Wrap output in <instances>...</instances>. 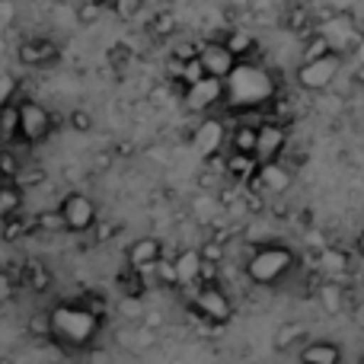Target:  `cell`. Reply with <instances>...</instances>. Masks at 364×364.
Listing matches in <instances>:
<instances>
[{
	"label": "cell",
	"instance_id": "cell-41",
	"mask_svg": "<svg viewBox=\"0 0 364 364\" xmlns=\"http://www.w3.org/2000/svg\"><path fill=\"white\" fill-rule=\"evenodd\" d=\"M218 173L220 170H211V166H208V173H201V176H198V188H205V192H220V188H224V182H220Z\"/></svg>",
	"mask_w": 364,
	"mask_h": 364
},
{
	"label": "cell",
	"instance_id": "cell-1",
	"mask_svg": "<svg viewBox=\"0 0 364 364\" xmlns=\"http://www.w3.org/2000/svg\"><path fill=\"white\" fill-rule=\"evenodd\" d=\"M102 329V320L87 307L83 301L77 304H55L51 307V342L61 352H80L96 342Z\"/></svg>",
	"mask_w": 364,
	"mask_h": 364
},
{
	"label": "cell",
	"instance_id": "cell-55",
	"mask_svg": "<svg viewBox=\"0 0 364 364\" xmlns=\"http://www.w3.org/2000/svg\"><path fill=\"white\" fill-rule=\"evenodd\" d=\"M0 186H4V179H0Z\"/></svg>",
	"mask_w": 364,
	"mask_h": 364
},
{
	"label": "cell",
	"instance_id": "cell-29",
	"mask_svg": "<svg viewBox=\"0 0 364 364\" xmlns=\"http://www.w3.org/2000/svg\"><path fill=\"white\" fill-rule=\"evenodd\" d=\"M26 233H29V220H26L23 214H10V218H4V227H0L4 243H16V240H23Z\"/></svg>",
	"mask_w": 364,
	"mask_h": 364
},
{
	"label": "cell",
	"instance_id": "cell-47",
	"mask_svg": "<svg viewBox=\"0 0 364 364\" xmlns=\"http://www.w3.org/2000/svg\"><path fill=\"white\" fill-rule=\"evenodd\" d=\"M218 278H220V265L218 262H205V265H201L198 284H218Z\"/></svg>",
	"mask_w": 364,
	"mask_h": 364
},
{
	"label": "cell",
	"instance_id": "cell-21",
	"mask_svg": "<svg viewBox=\"0 0 364 364\" xmlns=\"http://www.w3.org/2000/svg\"><path fill=\"white\" fill-rule=\"evenodd\" d=\"M329 51H336L333 48V38L326 36V32H310L307 38H304V51H301V61H314V58H323V55H329Z\"/></svg>",
	"mask_w": 364,
	"mask_h": 364
},
{
	"label": "cell",
	"instance_id": "cell-13",
	"mask_svg": "<svg viewBox=\"0 0 364 364\" xmlns=\"http://www.w3.org/2000/svg\"><path fill=\"white\" fill-rule=\"evenodd\" d=\"M342 346L333 339H314L304 342L301 348V364H342Z\"/></svg>",
	"mask_w": 364,
	"mask_h": 364
},
{
	"label": "cell",
	"instance_id": "cell-27",
	"mask_svg": "<svg viewBox=\"0 0 364 364\" xmlns=\"http://www.w3.org/2000/svg\"><path fill=\"white\" fill-rule=\"evenodd\" d=\"M26 333L32 339H48L51 342V310H36V314L26 320Z\"/></svg>",
	"mask_w": 364,
	"mask_h": 364
},
{
	"label": "cell",
	"instance_id": "cell-34",
	"mask_svg": "<svg viewBox=\"0 0 364 364\" xmlns=\"http://www.w3.org/2000/svg\"><path fill=\"white\" fill-rule=\"evenodd\" d=\"M205 77H208V70H205V64H201V58H188V61L182 64V83H186V87L205 80Z\"/></svg>",
	"mask_w": 364,
	"mask_h": 364
},
{
	"label": "cell",
	"instance_id": "cell-4",
	"mask_svg": "<svg viewBox=\"0 0 364 364\" xmlns=\"http://www.w3.org/2000/svg\"><path fill=\"white\" fill-rule=\"evenodd\" d=\"M192 310L205 323H211V326H224V323H230V316H233L230 297L220 291V284H198L192 294Z\"/></svg>",
	"mask_w": 364,
	"mask_h": 364
},
{
	"label": "cell",
	"instance_id": "cell-16",
	"mask_svg": "<svg viewBox=\"0 0 364 364\" xmlns=\"http://www.w3.org/2000/svg\"><path fill=\"white\" fill-rule=\"evenodd\" d=\"M0 141L16 144L23 141V122H19V100H10L0 106Z\"/></svg>",
	"mask_w": 364,
	"mask_h": 364
},
{
	"label": "cell",
	"instance_id": "cell-52",
	"mask_svg": "<svg viewBox=\"0 0 364 364\" xmlns=\"http://www.w3.org/2000/svg\"><path fill=\"white\" fill-rule=\"evenodd\" d=\"M358 252H361V256H364V230L358 233Z\"/></svg>",
	"mask_w": 364,
	"mask_h": 364
},
{
	"label": "cell",
	"instance_id": "cell-32",
	"mask_svg": "<svg viewBox=\"0 0 364 364\" xmlns=\"http://www.w3.org/2000/svg\"><path fill=\"white\" fill-rule=\"evenodd\" d=\"M36 224L42 227L45 233H61V230H68V224H64V214H61V208H55V211H42L36 218Z\"/></svg>",
	"mask_w": 364,
	"mask_h": 364
},
{
	"label": "cell",
	"instance_id": "cell-36",
	"mask_svg": "<svg viewBox=\"0 0 364 364\" xmlns=\"http://www.w3.org/2000/svg\"><path fill=\"white\" fill-rule=\"evenodd\" d=\"M102 10H106V6H96V4H90V0H80V6H77V23H80V26H93L96 19H100Z\"/></svg>",
	"mask_w": 364,
	"mask_h": 364
},
{
	"label": "cell",
	"instance_id": "cell-38",
	"mask_svg": "<svg viewBox=\"0 0 364 364\" xmlns=\"http://www.w3.org/2000/svg\"><path fill=\"white\" fill-rule=\"evenodd\" d=\"M13 297H16V278L6 269H0V307H6Z\"/></svg>",
	"mask_w": 364,
	"mask_h": 364
},
{
	"label": "cell",
	"instance_id": "cell-14",
	"mask_svg": "<svg viewBox=\"0 0 364 364\" xmlns=\"http://www.w3.org/2000/svg\"><path fill=\"white\" fill-rule=\"evenodd\" d=\"M173 259H176V272H179V288H198V275H201V265H205L201 250L186 246Z\"/></svg>",
	"mask_w": 364,
	"mask_h": 364
},
{
	"label": "cell",
	"instance_id": "cell-51",
	"mask_svg": "<svg viewBox=\"0 0 364 364\" xmlns=\"http://www.w3.org/2000/svg\"><path fill=\"white\" fill-rule=\"evenodd\" d=\"M90 4H96V6H115V0H90Z\"/></svg>",
	"mask_w": 364,
	"mask_h": 364
},
{
	"label": "cell",
	"instance_id": "cell-25",
	"mask_svg": "<svg viewBox=\"0 0 364 364\" xmlns=\"http://www.w3.org/2000/svg\"><path fill=\"white\" fill-rule=\"evenodd\" d=\"M284 26H288L291 32H304V36H310V26H314V19H310V10L304 4H294L288 6V13H284Z\"/></svg>",
	"mask_w": 364,
	"mask_h": 364
},
{
	"label": "cell",
	"instance_id": "cell-24",
	"mask_svg": "<svg viewBox=\"0 0 364 364\" xmlns=\"http://www.w3.org/2000/svg\"><path fill=\"white\" fill-rule=\"evenodd\" d=\"M224 42H227V48L240 58V61H243L246 55H252V48H256L252 36H250V32H243V29H227L224 32Z\"/></svg>",
	"mask_w": 364,
	"mask_h": 364
},
{
	"label": "cell",
	"instance_id": "cell-22",
	"mask_svg": "<svg viewBox=\"0 0 364 364\" xmlns=\"http://www.w3.org/2000/svg\"><path fill=\"white\" fill-rule=\"evenodd\" d=\"M173 32H176V16H173L170 10H157L151 19H147V36L151 38H170Z\"/></svg>",
	"mask_w": 364,
	"mask_h": 364
},
{
	"label": "cell",
	"instance_id": "cell-40",
	"mask_svg": "<svg viewBox=\"0 0 364 364\" xmlns=\"http://www.w3.org/2000/svg\"><path fill=\"white\" fill-rule=\"evenodd\" d=\"M80 301L87 304V307L93 310V314L100 316V320H106V314H109V304H106V297H102V294H93V291H90V294H83Z\"/></svg>",
	"mask_w": 364,
	"mask_h": 364
},
{
	"label": "cell",
	"instance_id": "cell-44",
	"mask_svg": "<svg viewBox=\"0 0 364 364\" xmlns=\"http://www.w3.org/2000/svg\"><path fill=\"white\" fill-rule=\"evenodd\" d=\"M16 77H10V74H0V106L4 102H10V100H16Z\"/></svg>",
	"mask_w": 364,
	"mask_h": 364
},
{
	"label": "cell",
	"instance_id": "cell-31",
	"mask_svg": "<svg viewBox=\"0 0 364 364\" xmlns=\"http://www.w3.org/2000/svg\"><path fill=\"white\" fill-rule=\"evenodd\" d=\"M19 173H23V164H19V157L10 151V147H4V151H0V179L13 182V179H19Z\"/></svg>",
	"mask_w": 364,
	"mask_h": 364
},
{
	"label": "cell",
	"instance_id": "cell-26",
	"mask_svg": "<svg viewBox=\"0 0 364 364\" xmlns=\"http://www.w3.org/2000/svg\"><path fill=\"white\" fill-rule=\"evenodd\" d=\"M154 282L160 284V288H179V272H176V259H160L157 265L151 269Z\"/></svg>",
	"mask_w": 364,
	"mask_h": 364
},
{
	"label": "cell",
	"instance_id": "cell-33",
	"mask_svg": "<svg viewBox=\"0 0 364 364\" xmlns=\"http://www.w3.org/2000/svg\"><path fill=\"white\" fill-rule=\"evenodd\" d=\"M109 64H112L115 70H122V68H128L132 64V58H134V51H132V45H125V42H115L112 48H109Z\"/></svg>",
	"mask_w": 364,
	"mask_h": 364
},
{
	"label": "cell",
	"instance_id": "cell-50",
	"mask_svg": "<svg viewBox=\"0 0 364 364\" xmlns=\"http://www.w3.org/2000/svg\"><path fill=\"white\" fill-rule=\"evenodd\" d=\"M144 326H151V329H160L164 326V314H160V310H151V314H144Z\"/></svg>",
	"mask_w": 364,
	"mask_h": 364
},
{
	"label": "cell",
	"instance_id": "cell-18",
	"mask_svg": "<svg viewBox=\"0 0 364 364\" xmlns=\"http://www.w3.org/2000/svg\"><path fill=\"white\" fill-rule=\"evenodd\" d=\"M304 339H307V326H304V323H282V326L275 329L272 346H275V352H288V348L301 346Z\"/></svg>",
	"mask_w": 364,
	"mask_h": 364
},
{
	"label": "cell",
	"instance_id": "cell-54",
	"mask_svg": "<svg viewBox=\"0 0 364 364\" xmlns=\"http://www.w3.org/2000/svg\"><path fill=\"white\" fill-rule=\"evenodd\" d=\"M361 29H364V13H361Z\"/></svg>",
	"mask_w": 364,
	"mask_h": 364
},
{
	"label": "cell",
	"instance_id": "cell-46",
	"mask_svg": "<svg viewBox=\"0 0 364 364\" xmlns=\"http://www.w3.org/2000/svg\"><path fill=\"white\" fill-rule=\"evenodd\" d=\"M220 6H224V13H230V16H243V13H250L252 0H220Z\"/></svg>",
	"mask_w": 364,
	"mask_h": 364
},
{
	"label": "cell",
	"instance_id": "cell-3",
	"mask_svg": "<svg viewBox=\"0 0 364 364\" xmlns=\"http://www.w3.org/2000/svg\"><path fill=\"white\" fill-rule=\"evenodd\" d=\"M342 70V51H329L323 58H314V61H301L297 68V83H301L307 93H326L336 83Z\"/></svg>",
	"mask_w": 364,
	"mask_h": 364
},
{
	"label": "cell",
	"instance_id": "cell-28",
	"mask_svg": "<svg viewBox=\"0 0 364 364\" xmlns=\"http://www.w3.org/2000/svg\"><path fill=\"white\" fill-rule=\"evenodd\" d=\"M320 304H323V310H326V314H339L342 304H346V291H342L336 282L320 284Z\"/></svg>",
	"mask_w": 364,
	"mask_h": 364
},
{
	"label": "cell",
	"instance_id": "cell-15",
	"mask_svg": "<svg viewBox=\"0 0 364 364\" xmlns=\"http://www.w3.org/2000/svg\"><path fill=\"white\" fill-rule=\"evenodd\" d=\"M259 179H262L265 192H288L291 182H294V173H291V166H284L282 160H272V164H259Z\"/></svg>",
	"mask_w": 364,
	"mask_h": 364
},
{
	"label": "cell",
	"instance_id": "cell-49",
	"mask_svg": "<svg viewBox=\"0 0 364 364\" xmlns=\"http://www.w3.org/2000/svg\"><path fill=\"white\" fill-rule=\"evenodd\" d=\"M112 160H115V154H112V151L96 154V157H93V173H106L109 166H112Z\"/></svg>",
	"mask_w": 364,
	"mask_h": 364
},
{
	"label": "cell",
	"instance_id": "cell-37",
	"mask_svg": "<svg viewBox=\"0 0 364 364\" xmlns=\"http://www.w3.org/2000/svg\"><path fill=\"white\" fill-rule=\"evenodd\" d=\"M323 269H329V272H346L348 269V259H346V252H339V250H323Z\"/></svg>",
	"mask_w": 364,
	"mask_h": 364
},
{
	"label": "cell",
	"instance_id": "cell-6",
	"mask_svg": "<svg viewBox=\"0 0 364 364\" xmlns=\"http://www.w3.org/2000/svg\"><path fill=\"white\" fill-rule=\"evenodd\" d=\"M198 58H201V64H205L208 77H218V80H230L233 70L240 68V58L233 55V51L227 48V42H220V38L201 42Z\"/></svg>",
	"mask_w": 364,
	"mask_h": 364
},
{
	"label": "cell",
	"instance_id": "cell-10",
	"mask_svg": "<svg viewBox=\"0 0 364 364\" xmlns=\"http://www.w3.org/2000/svg\"><path fill=\"white\" fill-rule=\"evenodd\" d=\"M128 259V269H138V272H151L154 265L164 259V240L160 237H138L125 252Z\"/></svg>",
	"mask_w": 364,
	"mask_h": 364
},
{
	"label": "cell",
	"instance_id": "cell-23",
	"mask_svg": "<svg viewBox=\"0 0 364 364\" xmlns=\"http://www.w3.org/2000/svg\"><path fill=\"white\" fill-rule=\"evenodd\" d=\"M26 284H29L36 294H45V291L51 288V269L45 262H38V259H32V262L26 265Z\"/></svg>",
	"mask_w": 364,
	"mask_h": 364
},
{
	"label": "cell",
	"instance_id": "cell-5",
	"mask_svg": "<svg viewBox=\"0 0 364 364\" xmlns=\"http://www.w3.org/2000/svg\"><path fill=\"white\" fill-rule=\"evenodd\" d=\"M58 208H61L64 224H68L70 233H87V230H93L96 220H100V211H96L93 198L83 192H68Z\"/></svg>",
	"mask_w": 364,
	"mask_h": 364
},
{
	"label": "cell",
	"instance_id": "cell-7",
	"mask_svg": "<svg viewBox=\"0 0 364 364\" xmlns=\"http://www.w3.org/2000/svg\"><path fill=\"white\" fill-rule=\"evenodd\" d=\"M19 122H23V141L26 144H42L51 134V112L38 106L36 100H19Z\"/></svg>",
	"mask_w": 364,
	"mask_h": 364
},
{
	"label": "cell",
	"instance_id": "cell-17",
	"mask_svg": "<svg viewBox=\"0 0 364 364\" xmlns=\"http://www.w3.org/2000/svg\"><path fill=\"white\" fill-rule=\"evenodd\" d=\"M224 173H227V176H233L237 182H246L252 173H259V157H256V154L230 151V157L224 160Z\"/></svg>",
	"mask_w": 364,
	"mask_h": 364
},
{
	"label": "cell",
	"instance_id": "cell-11",
	"mask_svg": "<svg viewBox=\"0 0 364 364\" xmlns=\"http://www.w3.org/2000/svg\"><path fill=\"white\" fill-rule=\"evenodd\" d=\"M58 45L51 42V38H26V42H19L16 48V58L19 64H26V68H45V64H55L58 61Z\"/></svg>",
	"mask_w": 364,
	"mask_h": 364
},
{
	"label": "cell",
	"instance_id": "cell-9",
	"mask_svg": "<svg viewBox=\"0 0 364 364\" xmlns=\"http://www.w3.org/2000/svg\"><path fill=\"white\" fill-rule=\"evenodd\" d=\"M284 144H288V128L282 122H262L259 125V147H256V157L259 164H272V160H282Z\"/></svg>",
	"mask_w": 364,
	"mask_h": 364
},
{
	"label": "cell",
	"instance_id": "cell-48",
	"mask_svg": "<svg viewBox=\"0 0 364 364\" xmlns=\"http://www.w3.org/2000/svg\"><path fill=\"white\" fill-rule=\"evenodd\" d=\"M198 51H201L198 42H182V45L173 48V58H179V61H188V58H198Z\"/></svg>",
	"mask_w": 364,
	"mask_h": 364
},
{
	"label": "cell",
	"instance_id": "cell-20",
	"mask_svg": "<svg viewBox=\"0 0 364 364\" xmlns=\"http://www.w3.org/2000/svg\"><path fill=\"white\" fill-rule=\"evenodd\" d=\"M259 147V125H237L230 132V151L256 154Z\"/></svg>",
	"mask_w": 364,
	"mask_h": 364
},
{
	"label": "cell",
	"instance_id": "cell-53",
	"mask_svg": "<svg viewBox=\"0 0 364 364\" xmlns=\"http://www.w3.org/2000/svg\"><path fill=\"white\" fill-rule=\"evenodd\" d=\"M355 80H358V83H364V64L358 68V74H355Z\"/></svg>",
	"mask_w": 364,
	"mask_h": 364
},
{
	"label": "cell",
	"instance_id": "cell-12",
	"mask_svg": "<svg viewBox=\"0 0 364 364\" xmlns=\"http://www.w3.org/2000/svg\"><path fill=\"white\" fill-rule=\"evenodd\" d=\"M192 144H195V151H198L201 160L218 157L220 147H224V122L220 119H205L198 128H195Z\"/></svg>",
	"mask_w": 364,
	"mask_h": 364
},
{
	"label": "cell",
	"instance_id": "cell-19",
	"mask_svg": "<svg viewBox=\"0 0 364 364\" xmlns=\"http://www.w3.org/2000/svg\"><path fill=\"white\" fill-rule=\"evenodd\" d=\"M23 211V186L16 179L13 182H4L0 186V220L10 218V214H19Z\"/></svg>",
	"mask_w": 364,
	"mask_h": 364
},
{
	"label": "cell",
	"instance_id": "cell-39",
	"mask_svg": "<svg viewBox=\"0 0 364 364\" xmlns=\"http://www.w3.org/2000/svg\"><path fill=\"white\" fill-rule=\"evenodd\" d=\"M68 122H70V128H74V132H80V134L93 132V115H90L87 109H74V112L68 115Z\"/></svg>",
	"mask_w": 364,
	"mask_h": 364
},
{
	"label": "cell",
	"instance_id": "cell-42",
	"mask_svg": "<svg viewBox=\"0 0 364 364\" xmlns=\"http://www.w3.org/2000/svg\"><path fill=\"white\" fill-rule=\"evenodd\" d=\"M144 6V0H115V10H119L122 19H134Z\"/></svg>",
	"mask_w": 364,
	"mask_h": 364
},
{
	"label": "cell",
	"instance_id": "cell-45",
	"mask_svg": "<svg viewBox=\"0 0 364 364\" xmlns=\"http://www.w3.org/2000/svg\"><path fill=\"white\" fill-rule=\"evenodd\" d=\"M115 233H119V224H109V220H96V243H109Z\"/></svg>",
	"mask_w": 364,
	"mask_h": 364
},
{
	"label": "cell",
	"instance_id": "cell-2",
	"mask_svg": "<svg viewBox=\"0 0 364 364\" xmlns=\"http://www.w3.org/2000/svg\"><path fill=\"white\" fill-rule=\"evenodd\" d=\"M297 265V252L282 240H265L256 243V250L246 259V278L259 288H272V284L284 282Z\"/></svg>",
	"mask_w": 364,
	"mask_h": 364
},
{
	"label": "cell",
	"instance_id": "cell-35",
	"mask_svg": "<svg viewBox=\"0 0 364 364\" xmlns=\"http://www.w3.org/2000/svg\"><path fill=\"white\" fill-rule=\"evenodd\" d=\"M323 6H326L329 16H352L355 10H358L361 0H320Z\"/></svg>",
	"mask_w": 364,
	"mask_h": 364
},
{
	"label": "cell",
	"instance_id": "cell-30",
	"mask_svg": "<svg viewBox=\"0 0 364 364\" xmlns=\"http://www.w3.org/2000/svg\"><path fill=\"white\" fill-rule=\"evenodd\" d=\"M198 250H201V259H205V262H218V265H224V259H227V240L214 233V237H208L205 243L198 246Z\"/></svg>",
	"mask_w": 364,
	"mask_h": 364
},
{
	"label": "cell",
	"instance_id": "cell-8",
	"mask_svg": "<svg viewBox=\"0 0 364 364\" xmlns=\"http://www.w3.org/2000/svg\"><path fill=\"white\" fill-rule=\"evenodd\" d=\"M224 96H227V80L205 77V80L186 87V93H182V102H186V109H192V112H205V109L218 106Z\"/></svg>",
	"mask_w": 364,
	"mask_h": 364
},
{
	"label": "cell",
	"instance_id": "cell-43",
	"mask_svg": "<svg viewBox=\"0 0 364 364\" xmlns=\"http://www.w3.org/2000/svg\"><path fill=\"white\" fill-rule=\"evenodd\" d=\"M157 329H151V326H144V323H141L138 326V333H134V342H138V348H151V346H157Z\"/></svg>",
	"mask_w": 364,
	"mask_h": 364
}]
</instances>
